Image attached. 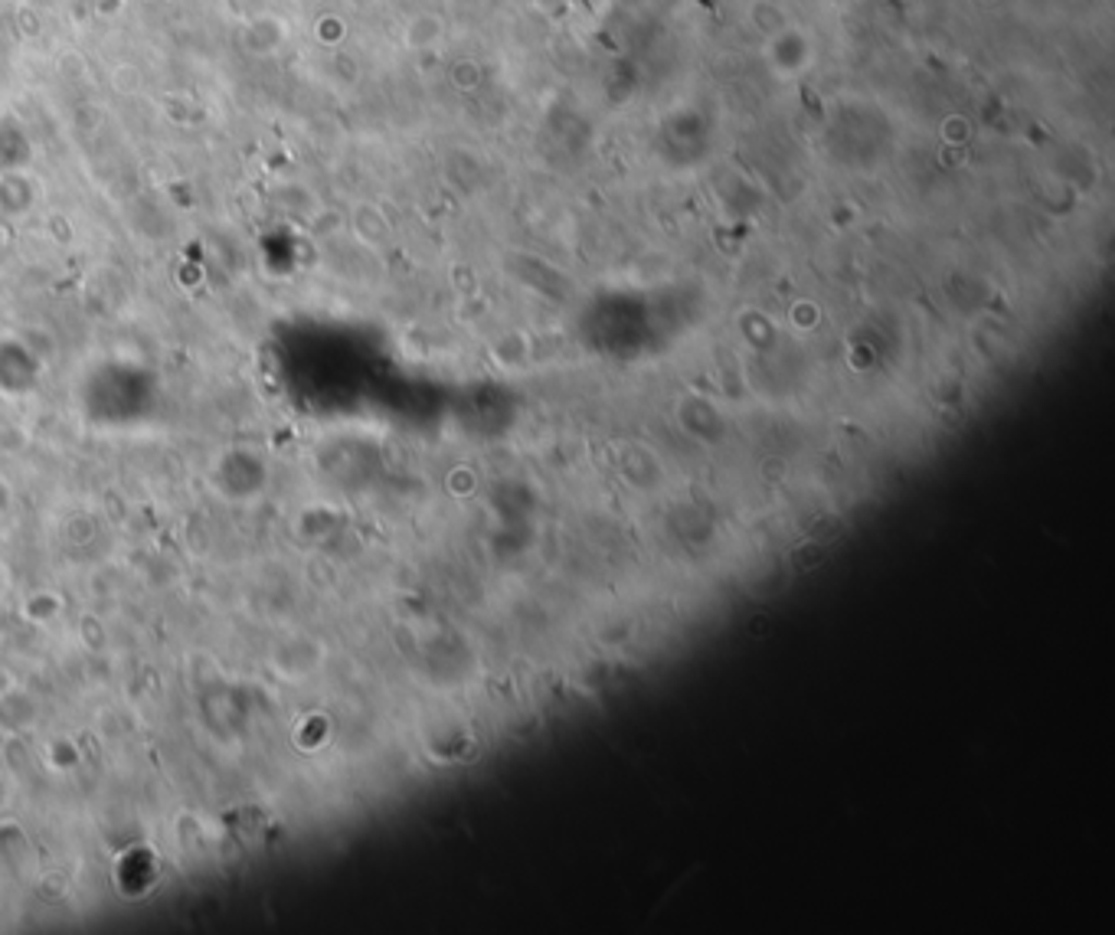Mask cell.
I'll list each match as a JSON object with an SVG mask.
<instances>
[{
    "mask_svg": "<svg viewBox=\"0 0 1115 935\" xmlns=\"http://www.w3.org/2000/svg\"><path fill=\"white\" fill-rule=\"evenodd\" d=\"M972 3H975L979 10H995V7H1002L1005 0H972Z\"/></svg>",
    "mask_w": 1115,
    "mask_h": 935,
    "instance_id": "6",
    "label": "cell"
},
{
    "mask_svg": "<svg viewBox=\"0 0 1115 935\" xmlns=\"http://www.w3.org/2000/svg\"><path fill=\"white\" fill-rule=\"evenodd\" d=\"M442 33H445L442 20L432 16V13H422V16H416V20L409 23L406 43H409L412 49H425V46H435V43L442 39Z\"/></svg>",
    "mask_w": 1115,
    "mask_h": 935,
    "instance_id": "3",
    "label": "cell"
},
{
    "mask_svg": "<svg viewBox=\"0 0 1115 935\" xmlns=\"http://www.w3.org/2000/svg\"><path fill=\"white\" fill-rule=\"evenodd\" d=\"M763 59L769 65V72L782 82L799 79L812 69L815 62V39L808 36V29L789 23L779 33H772L763 46Z\"/></svg>",
    "mask_w": 1115,
    "mask_h": 935,
    "instance_id": "1",
    "label": "cell"
},
{
    "mask_svg": "<svg viewBox=\"0 0 1115 935\" xmlns=\"http://www.w3.org/2000/svg\"><path fill=\"white\" fill-rule=\"evenodd\" d=\"M452 82H455L458 88H465V92L478 88V85H481V65H478L475 59L455 62V65H452Z\"/></svg>",
    "mask_w": 1115,
    "mask_h": 935,
    "instance_id": "5",
    "label": "cell"
},
{
    "mask_svg": "<svg viewBox=\"0 0 1115 935\" xmlns=\"http://www.w3.org/2000/svg\"><path fill=\"white\" fill-rule=\"evenodd\" d=\"M943 137H946V144L966 147L969 137H972V121H969L966 115H949V118L943 121Z\"/></svg>",
    "mask_w": 1115,
    "mask_h": 935,
    "instance_id": "4",
    "label": "cell"
},
{
    "mask_svg": "<svg viewBox=\"0 0 1115 935\" xmlns=\"http://www.w3.org/2000/svg\"><path fill=\"white\" fill-rule=\"evenodd\" d=\"M750 23L769 39L772 33H779L782 26H789L792 20H789V13H786V7H779L776 0H753L750 3Z\"/></svg>",
    "mask_w": 1115,
    "mask_h": 935,
    "instance_id": "2",
    "label": "cell"
}]
</instances>
